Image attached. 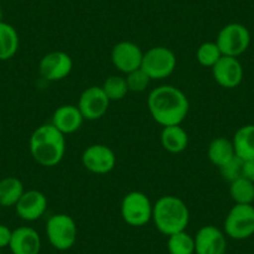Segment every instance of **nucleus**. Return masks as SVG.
<instances>
[{
  "label": "nucleus",
  "mask_w": 254,
  "mask_h": 254,
  "mask_svg": "<svg viewBox=\"0 0 254 254\" xmlns=\"http://www.w3.org/2000/svg\"><path fill=\"white\" fill-rule=\"evenodd\" d=\"M24 192V185L19 178L5 177L0 180V206L3 208L15 207Z\"/></svg>",
  "instance_id": "obj_22"
},
{
  "label": "nucleus",
  "mask_w": 254,
  "mask_h": 254,
  "mask_svg": "<svg viewBox=\"0 0 254 254\" xmlns=\"http://www.w3.org/2000/svg\"><path fill=\"white\" fill-rule=\"evenodd\" d=\"M212 75L219 86L234 89L243 80V66L237 58L223 55L212 67Z\"/></svg>",
  "instance_id": "obj_13"
},
{
  "label": "nucleus",
  "mask_w": 254,
  "mask_h": 254,
  "mask_svg": "<svg viewBox=\"0 0 254 254\" xmlns=\"http://www.w3.org/2000/svg\"><path fill=\"white\" fill-rule=\"evenodd\" d=\"M167 251L170 254H194V237L186 231L168 236Z\"/></svg>",
  "instance_id": "obj_24"
},
{
  "label": "nucleus",
  "mask_w": 254,
  "mask_h": 254,
  "mask_svg": "<svg viewBox=\"0 0 254 254\" xmlns=\"http://www.w3.org/2000/svg\"><path fill=\"white\" fill-rule=\"evenodd\" d=\"M236 155L242 160L254 158V125H244L236 131L232 140Z\"/></svg>",
  "instance_id": "obj_19"
},
{
  "label": "nucleus",
  "mask_w": 254,
  "mask_h": 254,
  "mask_svg": "<svg viewBox=\"0 0 254 254\" xmlns=\"http://www.w3.org/2000/svg\"><path fill=\"white\" fill-rule=\"evenodd\" d=\"M177 66V58L166 46H153L143 53L141 69L151 80H163L171 76Z\"/></svg>",
  "instance_id": "obj_5"
},
{
  "label": "nucleus",
  "mask_w": 254,
  "mask_h": 254,
  "mask_svg": "<svg viewBox=\"0 0 254 254\" xmlns=\"http://www.w3.org/2000/svg\"><path fill=\"white\" fill-rule=\"evenodd\" d=\"M152 221L158 232L172 236L186 231L190 223V209L178 197L162 196L153 204Z\"/></svg>",
  "instance_id": "obj_3"
},
{
  "label": "nucleus",
  "mask_w": 254,
  "mask_h": 254,
  "mask_svg": "<svg viewBox=\"0 0 254 254\" xmlns=\"http://www.w3.org/2000/svg\"><path fill=\"white\" fill-rule=\"evenodd\" d=\"M48 208V199L45 194L38 190H25L18 203L15 204V212L19 218L26 222L38 221L44 216Z\"/></svg>",
  "instance_id": "obj_15"
},
{
  "label": "nucleus",
  "mask_w": 254,
  "mask_h": 254,
  "mask_svg": "<svg viewBox=\"0 0 254 254\" xmlns=\"http://www.w3.org/2000/svg\"><path fill=\"white\" fill-rule=\"evenodd\" d=\"M143 53L132 41H120L112 48L111 61L114 66L124 74L140 69L142 65Z\"/></svg>",
  "instance_id": "obj_12"
},
{
  "label": "nucleus",
  "mask_w": 254,
  "mask_h": 254,
  "mask_svg": "<svg viewBox=\"0 0 254 254\" xmlns=\"http://www.w3.org/2000/svg\"><path fill=\"white\" fill-rule=\"evenodd\" d=\"M224 234L236 241L251 238L254 234L253 204H234L224 219Z\"/></svg>",
  "instance_id": "obj_7"
},
{
  "label": "nucleus",
  "mask_w": 254,
  "mask_h": 254,
  "mask_svg": "<svg viewBox=\"0 0 254 254\" xmlns=\"http://www.w3.org/2000/svg\"><path fill=\"white\" fill-rule=\"evenodd\" d=\"M82 166L96 175H106L111 172L116 166V155L106 145L96 143L91 145L82 152Z\"/></svg>",
  "instance_id": "obj_10"
},
{
  "label": "nucleus",
  "mask_w": 254,
  "mask_h": 254,
  "mask_svg": "<svg viewBox=\"0 0 254 254\" xmlns=\"http://www.w3.org/2000/svg\"><path fill=\"white\" fill-rule=\"evenodd\" d=\"M227 238L224 232L214 226H203L194 236V254H224Z\"/></svg>",
  "instance_id": "obj_14"
},
{
  "label": "nucleus",
  "mask_w": 254,
  "mask_h": 254,
  "mask_svg": "<svg viewBox=\"0 0 254 254\" xmlns=\"http://www.w3.org/2000/svg\"><path fill=\"white\" fill-rule=\"evenodd\" d=\"M45 232L49 243L58 251H67L77 241L76 222L69 214L58 213L51 216L46 222Z\"/></svg>",
  "instance_id": "obj_4"
},
{
  "label": "nucleus",
  "mask_w": 254,
  "mask_h": 254,
  "mask_svg": "<svg viewBox=\"0 0 254 254\" xmlns=\"http://www.w3.org/2000/svg\"><path fill=\"white\" fill-rule=\"evenodd\" d=\"M1 208H3V207H1V206H0V213H1Z\"/></svg>",
  "instance_id": "obj_32"
},
{
  "label": "nucleus",
  "mask_w": 254,
  "mask_h": 254,
  "mask_svg": "<svg viewBox=\"0 0 254 254\" xmlns=\"http://www.w3.org/2000/svg\"><path fill=\"white\" fill-rule=\"evenodd\" d=\"M9 249L13 254H39L41 251L40 234L31 227H18L11 233Z\"/></svg>",
  "instance_id": "obj_16"
},
{
  "label": "nucleus",
  "mask_w": 254,
  "mask_h": 254,
  "mask_svg": "<svg viewBox=\"0 0 254 254\" xmlns=\"http://www.w3.org/2000/svg\"><path fill=\"white\" fill-rule=\"evenodd\" d=\"M229 194L236 204H253L254 183L241 177L229 183Z\"/></svg>",
  "instance_id": "obj_23"
},
{
  "label": "nucleus",
  "mask_w": 254,
  "mask_h": 254,
  "mask_svg": "<svg viewBox=\"0 0 254 254\" xmlns=\"http://www.w3.org/2000/svg\"><path fill=\"white\" fill-rule=\"evenodd\" d=\"M110 100L101 86H90L80 95L76 106L87 121H96L105 116L110 106Z\"/></svg>",
  "instance_id": "obj_9"
},
{
  "label": "nucleus",
  "mask_w": 254,
  "mask_h": 254,
  "mask_svg": "<svg viewBox=\"0 0 254 254\" xmlns=\"http://www.w3.org/2000/svg\"><path fill=\"white\" fill-rule=\"evenodd\" d=\"M242 177L247 178L251 182L254 183V158L243 161V171H242Z\"/></svg>",
  "instance_id": "obj_30"
},
{
  "label": "nucleus",
  "mask_w": 254,
  "mask_h": 254,
  "mask_svg": "<svg viewBox=\"0 0 254 254\" xmlns=\"http://www.w3.org/2000/svg\"><path fill=\"white\" fill-rule=\"evenodd\" d=\"M207 155H208V158L212 165H214L218 168L226 165L234 156H237L236 151H234L233 142L226 137H217L212 140L208 146Z\"/></svg>",
  "instance_id": "obj_20"
},
{
  "label": "nucleus",
  "mask_w": 254,
  "mask_h": 254,
  "mask_svg": "<svg viewBox=\"0 0 254 254\" xmlns=\"http://www.w3.org/2000/svg\"><path fill=\"white\" fill-rule=\"evenodd\" d=\"M29 150L36 163L43 167H54L65 156L66 138L51 124L41 125L31 133Z\"/></svg>",
  "instance_id": "obj_2"
},
{
  "label": "nucleus",
  "mask_w": 254,
  "mask_h": 254,
  "mask_svg": "<svg viewBox=\"0 0 254 254\" xmlns=\"http://www.w3.org/2000/svg\"><path fill=\"white\" fill-rule=\"evenodd\" d=\"M153 204L143 192L132 190L122 198L121 217L131 227H142L152 221Z\"/></svg>",
  "instance_id": "obj_6"
},
{
  "label": "nucleus",
  "mask_w": 254,
  "mask_h": 254,
  "mask_svg": "<svg viewBox=\"0 0 254 254\" xmlns=\"http://www.w3.org/2000/svg\"><path fill=\"white\" fill-rule=\"evenodd\" d=\"M101 87L105 94H106V96L109 97L110 101H120L128 92L126 79L122 76H117V75H112V76L107 77Z\"/></svg>",
  "instance_id": "obj_25"
},
{
  "label": "nucleus",
  "mask_w": 254,
  "mask_h": 254,
  "mask_svg": "<svg viewBox=\"0 0 254 254\" xmlns=\"http://www.w3.org/2000/svg\"><path fill=\"white\" fill-rule=\"evenodd\" d=\"M216 44L222 55L238 58L251 45V33L243 24L231 23L224 25L217 35Z\"/></svg>",
  "instance_id": "obj_8"
},
{
  "label": "nucleus",
  "mask_w": 254,
  "mask_h": 254,
  "mask_svg": "<svg viewBox=\"0 0 254 254\" xmlns=\"http://www.w3.org/2000/svg\"><path fill=\"white\" fill-rule=\"evenodd\" d=\"M222 53L219 50L218 45L212 41H208V43H203L199 45V48L197 49L196 58L197 61L199 63V65L204 67H213L216 65L217 61L222 58Z\"/></svg>",
  "instance_id": "obj_26"
},
{
  "label": "nucleus",
  "mask_w": 254,
  "mask_h": 254,
  "mask_svg": "<svg viewBox=\"0 0 254 254\" xmlns=\"http://www.w3.org/2000/svg\"><path fill=\"white\" fill-rule=\"evenodd\" d=\"M147 107L152 119L162 127L181 125L190 111V101L182 90L162 85L150 92Z\"/></svg>",
  "instance_id": "obj_1"
},
{
  "label": "nucleus",
  "mask_w": 254,
  "mask_h": 254,
  "mask_svg": "<svg viewBox=\"0 0 254 254\" xmlns=\"http://www.w3.org/2000/svg\"><path fill=\"white\" fill-rule=\"evenodd\" d=\"M11 233H13V231L8 226L0 223V249L9 247V243H10L11 239Z\"/></svg>",
  "instance_id": "obj_29"
},
{
  "label": "nucleus",
  "mask_w": 254,
  "mask_h": 254,
  "mask_svg": "<svg viewBox=\"0 0 254 254\" xmlns=\"http://www.w3.org/2000/svg\"><path fill=\"white\" fill-rule=\"evenodd\" d=\"M161 145L170 153H181L187 148L188 135L181 125L166 126L161 132Z\"/></svg>",
  "instance_id": "obj_18"
},
{
  "label": "nucleus",
  "mask_w": 254,
  "mask_h": 254,
  "mask_svg": "<svg viewBox=\"0 0 254 254\" xmlns=\"http://www.w3.org/2000/svg\"><path fill=\"white\" fill-rule=\"evenodd\" d=\"M74 63L69 54L64 51H53L44 56L39 64V72L46 81H60L71 72Z\"/></svg>",
  "instance_id": "obj_11"
},
{
  "label": "nucleus",
  "mask_w": 254,
  "mask_h": 254,
  "mask_svg": "<svg viewBox=\"0 0 254 254\" xmlns=\"http://www.w3.org/2000/svg\"><path fill=\"white\" fill-rule=\"evenodd\" d=\"M242 171H243V160L238 156H234L231 161L219 167V172L223 180L228 181L229 183L236 181L237 178L242 177Z\"/></svg>",
  "instance_id": "obj_28"
},
{
  "label": "nucleus",
  "mask_w": 254,
  "mask_h": 254,
  "mask_svg": "<svg viewBox=\"0 0 254 254\" xmlns=\"http://www.w3.org/2000/svg\"><path fill=\"white\" fill-rule=\"evenodd\" d=\"M19 49V34L13 25L0 21V61L10 60Z\"/></svg>",
  "instance_id": "obj_21"
},
{
  "label": "nucleus",
  "mask_w": 254,
  "mask_h": 254,
  "mask_svg": "<svg viewBox=\"0 0 254 254\" xmlns=\"http://www.w3.org/2000/svg\"><path fill=\"white\" fill-rule=\"evenodd\" d=\"M126 82L128 91L132 92H143L147 90L148 85H150L151 79L148 75L143 71L142 69H137L135 71H131L126 74Z\"/></svg>",
  "instance_id": "obj_27"
},
{
  "label": "nucleus",
  "mask_w": 254,
  "mask_h": 254,
  "mask_svg": "<svg viewBox=\"0 0 254 254\" xmlns=\"http://www.w3.org/2000/svg\"><path fill=\"white\" fill-rule=\"evenodd\" d=\"M0 21H3V10L0 9Z\"/></svg>",
  "instance_id": "obj_31"
},
{
  "label": "nucleus",
  "mask_w": 254,
  "mask_h": 254,
  "mask_svg": "<svg viewBox=\"0 0 254 254\" xmlns=\"http://www.w3.org/2000/svg\"><path fill=\"white\" fill-rule=\"evenodd\" d=\"M85 119L75 105H63L54 111L51 125L64 135H70L80 130Z\"/></svg>",
  "instance_id": "obj_17"
}]
</instances>
